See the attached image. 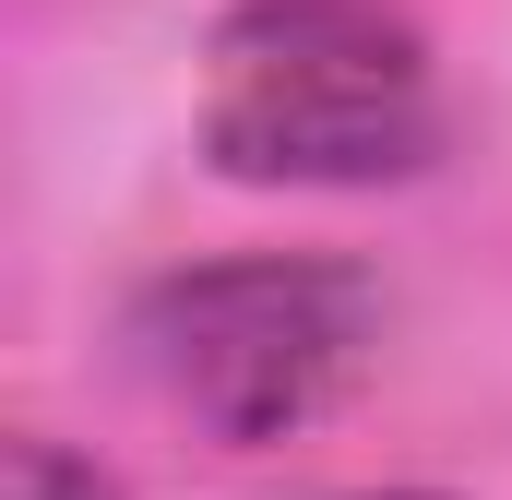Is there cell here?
<instances>
[{"label": "cell", "mask_w": 512, "mask_h": 500, "mask_svg": "<svg viewBox=\"0 0 512 500\" xmlns=\"http://www.w3.org/2000/svg\"><path fill=\"white\" fill-rule=\"evenodd\" d=\"M358 500H429V489H358Z\"/></svg>", "instance_id": "4"}, {"label": "cell", "mask_w": 512, "mask_h": 500, "mask_svg": "<svg viewBox=\"0 0 512 500\" xmlns=\"http://www.w3.org/2000/svg\"><path fill=\"white\" fill-rule=\"evenodd\" d=\"M191 120L215 179L393 191L441 155V60L393 0H227Z\"/></svg>", "instance_id": "1"}, {"label": "cell", "mask_w": 512, "mask_h": 500, "mask_svg": "<svg viewBox=\"0 0 512 500\" xmlns=\"http://www.w3.org/2000/svg\"><path fill=\"white\" fill-rule=\"evenodd\" d=\"M382 334V298L358 262L334 250H227V262H179L155 286H131L120 310V346L143 393L215 441H286L310 429L358 358Z\"/></svg>", "instance_id": "2"}, {"label": "cell", "mask_w": 512, "mask_h": 500, "mask_svg": "<svg viewBox=\"0 0 512 500\" xmlns=\"http://www.w3.org/2000/svg\"><path fill=\"white\" fill-rule=\"evenodd\" d=\"M0 500H120V489H108L96 465H72L60 441H36V429H24V441L0 453Z\"/></svg>", "instance_id": "3"}]
</instances>
